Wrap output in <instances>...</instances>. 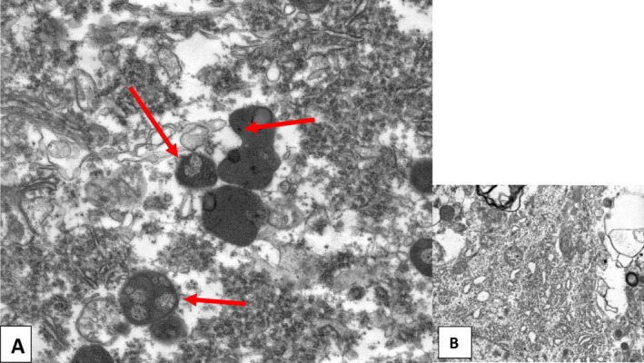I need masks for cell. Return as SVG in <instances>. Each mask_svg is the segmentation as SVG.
I'll list each match as a JSON object with an SVG mask.
<instances>
[{
    "label": "cell",
    "instance_id": "obj_7",
    "mask_svg": "<svg viewBox=\"0 0 644 363\" xmlns=\"http://www.w3.org/2000/svg\"><path fill=\"white\" fill-rule=\"evenodd\" d=\"M74 362H111L110 354L100 345H86L80 348L74 356Z\"/></svg>",
    "mask_w": 644,
    "mask_h": 363
},
{
    "label": "cell",
    "instance_id": "obj_4",
    "mask_svg": "<svg viewBox=\"0 0 644 363\" xmlns=\"http://www.w3.org/2000/svg\"><path fill=\"white\" fill-rule=\"evenodd\" d=\"M229 122L243 143L272 145L276 122L268 108L257 105L241 108L230 115Z\"/></svg>",
    "mask_w": 644,
    "mask_h": 363
},
{
    "label": "cell",
    "instance_id": "obj_5",
    "mask_svg": "<svg viewBox=\"0 0 644 363\" xmlns=\"http://www.w3.org/2000/svg\"><path fill=\"white\" fill-rule=\"evenodd\" d=\"M175 177L179 184L192 190L211 189L218 179V167L209 157L192 152L177 163Z\"/></svg>",
    "mask_w": 644,
    "mask_h": 363
},
{
    "label": "cell",
    "instance_id": "obj_6",
    "mask_svg": "<svg viewBox=\"0 0 644 363\" xmlns=\"http://www.w3.org/2000/svg\"><path fill=\"white\" fill-rule=\"evenodd\" d=\"M149 330L155 341L165 345L179 342L187 334L184 320L173 312L150 325Z\"/></svg>",
    "mask_w": 644,
    "mask_h": 363
},
{
    "label": "cell",
    "instance_id": "obj_3",
    "mask_svg": "<svg viewBox=\"0 0 644 363\" xmlns=\"http://www.w3.org/2000/svg\"><path fill=\"white\" fill-rule=\"evenodd\" d=\"M279 165L273 145L242 143L230 151L217 167L223 182L254 191L269 186Z\"/></svg>",
    "mask_w": 644,
    "mask_h": 363
},
{
    "label": "cell",
    "instance_id": "obj_1",
    "mask_svg": "<svg viewBox=\"0 0 644 363\" xmlns=\"http://www.w3.org/2000/svg\"><path fill=\"white\" fill-rule=\"evenodd\" d=\"M266 217L261 198L243 187L226 184L211 189L203 196L204 229L232 245L244 247L253 242Z\"/></svg>",
    "mask_w": 644,
    "mask_h": 363
},
{
    "label": "cell",
    "instance_id": "obj_8",
    "mask_svg": "<svg viewBox=\"0 0 644 363\" xmlns=\"http://www.w3.org/2000/svg\"><path fill=\"white\" fill-rule=\"evenodd\" d=\"M478 188H480L479 191H481V193L487 194V193H490V191H491V188H493V186H479Z\"/></svg>",
    "mask_w": 644,
    "mask_h": 363
},
{
    "label": "cell",
    "instance_id": "obj_2",
    "mask_svg": "<svg viewBox=\"0 0 644 363\" xmlns=\"http://www.w3.org/2000/svg\"><path fill=\"white\" fill-rule=\"evenodd\" d=\"M179 297L172 281L163 273L142 270L133 274L119 292L125 319L135 326H150L173 313Z\"/></svg>",
    "mask_w": 644,
    "mask_h": 363
}]
</instances>
